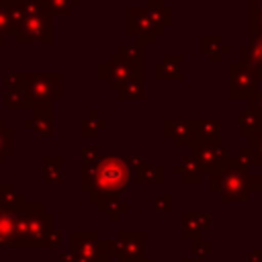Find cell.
Masks as SVG:
<instances>
[{
	"label": "cell",
	"mask_w": 262,
	"mask_h": 262,
	"mask_svg": "<svg viewBox=\"0 0 262 262\" xmlns=\"http://www.w3.org/2000/svg\"><path fill=\"white\" fill-rule=\"evenodd\" d=\"M10 29H8V14H6V4L4 0H0V43L4 39V35H8Z\"/></svg>",
	"instance_id": "9"
},
{
	"label": "cell",
	"mask_w": 262,
	"mask_h": 262,
	"mask_svg": "<svg viewBox=\"0 0 262 262\" xmlns=\"http://www.w3.org/2000/svg\"><path fill=\"white\" fill-rule=\"evenodd\" d=\"M12 151H14V131L8 129L0 119V164H4V160L12 156Z\"/></svg>",
	"instance_id": "8"
},
{
	"label": "cell",
	"mask_w": 262,
	"mask_h": 262,
	"mask_svg": "<svg viewBox=\"0 0 262 262\" xmlns=\"http://www.w3.org/2000/svg\"><path fill=\"white\" fill-rule=\"evenodd\" d=\"M25 90L33 106H41L59 96V78L55 76H25Z\"/></svg>",
	"instance_id": "3"
},
{
	"label": "cell",
	"mask_w": 262,
	"mask_h": 262,
	"mask_svg": "<svg viewBox=\"0 0 262 262\" xmlns=\"http://www.w3.org/2000/svg\"><path fill=\"white\" fill-rule=\"evenodd\" d=\"M254 47L258 49V55H260V59H262V39H258V43H256Z\"/></svg>",
	"instance_id": "10"
},
{
	"label": "cell",
	"mask_w": 262,
	"mask_h": 262,
	"mask_svg": "<svg viewBox=\"0 0 262 262\" xmlns=\"http://www.w3.org/2000/svg\"><path fill=\"white\" fill-rule=\"evenodd\" d=\"M16 217H18V213L6 209V207L0 203V246L12 244L14 229H16Z\"/></svg>",
	"instance_id": "5"
},
{
	"label": "cell",
	"mask_w": 262,
	"mask_h": 262,
	"mask_svg": "<svg viewBox=\"0 0 262 262\" xmlns=\"http://www.w3.org/2000/svg\"><path fill=\"white\" fill-rule=\"evenodd\" d=\"M18 43L49 41V16L39 0H23V23L14 33Z\"/></svg>",
	"instance_id": "2"
},
{
	"label": "cell",
	"mask_w": 262,
	"mask_h": 262,
	"mask_svg": "<svg viewBox=\"0 0 262 262\" xmlns=\"http://www.w3.org/2000/svg\"><path fill=\"white\" fill-rule=\"evenodd\" d=\"M6 108H29L33 106L25 90V82L18 86H6Z\"/></svg>",
	"instance_id": "7"
},
{
	"label": "cell",
	"mask_w": 262,
	"mask_h": 262,
	"mask_svg": "<svg viewBox=\"0 0 262 262\" xmlns=\"http://www.w3.org/2000/svg\"><path fill=\"white\" fill-rule=\"evenodd\" d=\"M0 203L6 207V209H10V211H14V213H20L27 205H25V199L20 196V192L12 186V184H0Z\"/></svg>",
	"instance_id": "6"
},
{
	"label": "cell",
	"mask_w": 262,
	"mask_h": 262,
	"mask_svg": "<svg viewBox=\"0 0 262 262\" xmlns=\"http://www.w3.org/2000/svg\"><path fill=\"white\" fill-rule=\"evenodd\" d=\"M51 229V215L45 213L39 205L25 207L16 217V229L12 246L16 248H39L47 244Z\"/></svg>",
	"instance_id": "1"
},
{
	"label": "cell",
	"mask_w": 262,
	"mask_h": 262,
	"mask_svg": "<svg viewBox=\"0 0 262 262\" xmlns=\"http://www.w3.org/2000/svg\"><path fill=\"white\" fill-rule=\"evenodd\" d=\"M127 180V170L121 162L115 160H106L96 168V176H94V184L100 192H115L121 190V186Z\"/></svg>",
	"instance_id": "4"
}]
</instances>
